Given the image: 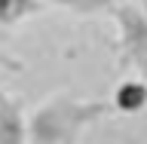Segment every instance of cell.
I'll return each instance as SVG.
<instances>
[{
	"label": "cell",
	"instance_id": "cell-1",
	"mask_svg": "<svg viewBox=\"0 0 147 144\" xmlns=\"http://www.w3.org/2000/svg\"><path fill=\"white\" fill-rule=\"evenodd\" d=\"M113 104L107 101L77 98L71 92H61L55 98L43 101L31 114V144H74L83 129L98 117L110 114Z\"/></svg>",
	"mask_w": 147,
	"mask_h": 144
},
{
	"label": "cell",
	"instance_id": "cell-2",
	"mask_svg": "<svg viewBox=\"0 0 147 144\" xmlns=\"http://www.w3.org/2000/svg\"><path fill=\"white\" fill-rule=\"evenodd\" d=\"M110 12L117 18L123 64L147 83V9L141 3H117Z\"/></svg>",
	"mask_w": 147,
	"mask_h": 144
},
{
	"label": "cell",
	"instance_id": "cell-3",
	"mask_svg": "<svg viewBox=\"0 0 147 144\" xmlns=\"http://www.w3.org/2000/svg\"><path fill=\"white\" fill-rule=\"evenodd\" d=\"M0 144H31V117L22 101L6 92L0 101Z\"/></svg>",
	"mask_w": 147,
	"mask_h": 144
},
{
	"label": "cell",
	"instance_id": "cell-4",
	"mask_svg": "<svg viewBox=\"0 0 147 144\" xmlns=\"http://www.w3.org/2000/svg\"><path fill=\"white\" fill-rule=\"evenodd\" d=\"M113 110L119 114H138V110L147 107V83L138 77V80H123L110 98Z\"/></svg>",
	"mask_w": 147,
	"mask_h": 144
},
{
	"label": "cell",
	"instance_id": "cell-5",
	"mask_svg": "<svg viewBox=\"0 0 147 144\" xmlns=\"http://www.w3.org/2000/svg\"><path fill=\"white\" fill-rule=\"evenodd\" d=\"M40 9H43V0H0V25L12 28Z\"/></svg>",
	"mask_w": 147,
	"mask_h": 144
},
{
	"label": "cell",
	"instance_id": "cell-6",
	"mask_svg": "<svg viewBox=\"0 0 147 144\" xmlns=\"http://www.w3.org/2000/svg\"><path fill=\"white\" fill-rule=\"evenodd\" d=\"M46 3H52L64 12H74V16H95V12L117 6V0H46Z\"/></svg>",
	"mask_w": 147,
	"mask_h": 144
},
{
	"label": "cell",
	"instance_id": "cell-7",
	"mask_svg": "<svg viewBox=\"0 0 147 144\" xmlns=\"http://www.w3.org/2000/svg\"><path fill=\"white\" fill-rule=\"evenodd\" d=\"M138 3H141V6H144V9H147V0H138Z\"/></svg>",
	"mask_w": 147,
	"mask_h": 144
}]
</instances>
